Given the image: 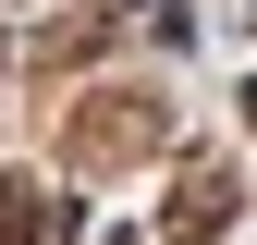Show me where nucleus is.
Listing matches in <instances>:
<instances>
[{
  "mask_svg": "<svg viewBox=\"0 0 257 245\" xmlns=\"http://www.w3.org/2000/svg\"><path fill=\"white\" fill-rule=\"evenodd\" d=\"M37 233V196H25V184H0V245H25Z\"/></svg>",
  "mask_w": 257,
  "mask_h": 245,
  "instance_id": "nucleus-1",
  "label": "nucleus"
}]
</instances>
